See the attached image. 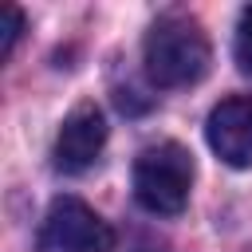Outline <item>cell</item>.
<instances>
[{
	"instance_id": "6da1fadb",
	"label": "cell",
	"mask_w": 252,
	"mask_h": 252,
	"mask_svg": "<svg viewBox=\"0 0 252 252\" xmlns=\"http://www.w3.org/2000/svg\"><path fill=\"white\" fill-rule=\"evenodd\" d=\"M209 39L201 32L197 20L189 16H161L142 43V63L154 87L161 91H177V87H193L205 79L209 71Z\"/></svg>"
},
{
	"instance_id": "7a4b0ae2",
	"label": "cell",
	"mask_w": 252,
	"mask_h": 252,
	"mask_svg": "<svg viewBox=\"0 0 252 252\" xmlns=\"http://www.w3.org/2000/svg\"><path fill=\"white\" fill-rule=\"evenodd\" d=\"M193 189V158L177 142H158L134 161V197L142 209L173 217L189 205Z\"/></svg>"
},
{
	"instance_id": "3957f363",
	"label": "cell",
	"mask_w": 252,
	"mask_h": 252,
	"mask_svg": "<svg viewBox=\"0 0 252 252\" xmlns=\"http://www.w3.org/2000/svg\"><path fill=\"white\" fill-rule=\"evenodd\" d=\"M114 228L79 197H55L39 224V252H110Z\"/></svg>"
},
{
	"instance_id": "277c9868",
	"label": "cell",
	"mask_w": 252,
	"mask_h": 252,
	"mask_svg": "<svg viewBox=\"0 0 252 252\" xmlns=\"http://www.w3.org/2000/svg\"><path fill=\"white\" fill-rule=\"evenodd\" d=\"M106 146V118L94 102H79L71 106V114L63 118L59 134H55V169L63 173H83L87 165H94V158Z\"/></svg>"
},
{
	"instance_id": "5b68a950",
	"label": "cell",
	"mask_w": 252,
	"mask_h": 252,
	"mask_svg": "<svg viewBox=\"0 0 252 252\" xmlns=\"http://www.w3.org/2000/svg\"><path fill=\"white\" fill-rule=\"evenodd\" d=\"M205 138L232 169H252V98H224L209 110Z\"/></svg>"
},
{
	"instance_id": "8992f818",
	"label": "cell",
	"mask_w": 252,
	"mask_h": 252,
	"mask_svg": "<svg viewBox=\"0 0 252 252\" xmlns=\"http://www.w3.org/2000/svg\"><path fill=\"white\" fill-rule=\"evenodd\" d=\"M20 32H24V16H20V8H16V4H4V12H0V51H4V55H12Z\"/></svg>"
},
{
	"instance_id": "52a82bcc",
	"label": "cell",
	"mask_w": 252,
	"mask_h": 252,
	"mask_svg": "<svg viewBox=\"0 0 252 252\" xmlns=\"http://www.w3.org/2000/svg\"><path fill=\"white\" fill-rule=\"evenodd\" d=\"M236 63H240V71L252 75V8H244L240 24H236Z\"/></svg>"
}]
</instances>
